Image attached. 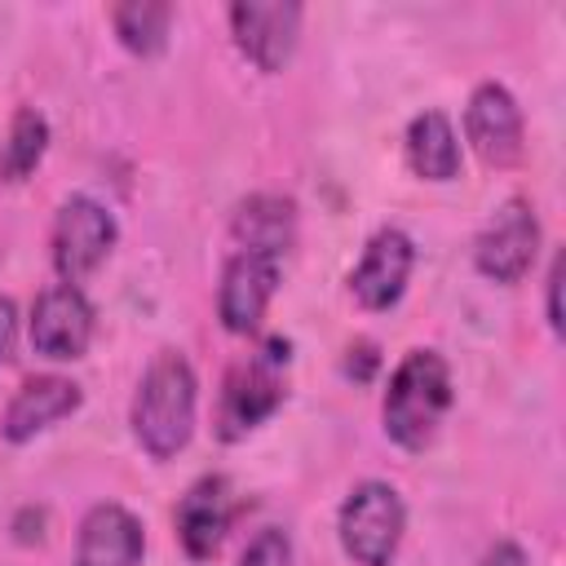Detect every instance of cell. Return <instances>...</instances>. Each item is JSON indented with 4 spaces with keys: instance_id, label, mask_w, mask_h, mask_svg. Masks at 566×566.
<instances>
[{
    "instance_id": "cell-17",
    "label": "cell",
    "mask_w": 566,
    "mask_h": 566,
    "mask_svg": "<svg viewBox=\"0 0 566 566\" xmlns=\"http://www.w3.org/2000/svg\"><path fill=\"white\" fill-rule=\"evenodd\" d=\"M44 150H49V119L35 106L13 111L9 133L0 142V177L4 181H27L40 168Z\"/></svg>"
},
{
    "instance_id": "cell-21",
    "label": "cell",
    "mask_w": 566,
    "mask_h": 566,
    "mask_svg": "<svg viewBox=\"0 0 566 566\" xmlns=\"http://www.w3.org/2000/svg\"><path fill=\"white\" fill-rule=\"evenodd\" d=\"M478 566H531V562H526V553H522L513 539H495V544L482 553Z\"/></svg>"
},
{
    "instance_id": "cell-9",
    "label": "cell",
    "mask_w": 566,
    "mask_h": 566,
    "mask_svg": "<svg viewBox=\"0 0 566 566\" xmlns=\"http://www.w3.org/2000/svg\"><path fill=\"white\" fill-rule=\"evenodd\" d=\"M279 287V256L265 252H234L221 270V292H217V314L221 327L234 336H248L261 327L265 305Z\"/></svg>"
},
{
    "instance_id": "cell-22",
    "label": "cell",
    "mask_w": 566,
    "mask_h": 566,
    "mask_svg": "<svg viewBox=\"0 0 566 566\" xmlns=\"http://www.w3.org/2000/svg\"><path fill=\"white\" fill-rule=\"evenodd\" d=\"M557 296H562V256H553V270H548V327L562 336V305H557Z\"/></svg>"
},
{
    "instance_id": "cell-11",
    "label": "cell",
    "mask_w": 566,
    "mask_h": 566,
    "mask_svg": "<svg viewBox=\"0 0 566 566\" xmlns=\"http://www.w3.org/2000/svg\"><path fill=\"white\" fill-rule=\"evenodd\" d=\"M464 133L482 164L509 168L522 159V111L504 84H478L464 106Z\"/></svg>"
},
{
    "instance_id": "cell-1",
    "label": "cell",
    "mask_w": 566,
    "mask_h": 566,
    "mask_svg": "<svg viewBox=\"0 0 566 566\" xmlns=\"http://www.w3.org/2000/svg\"><path fill=\"white\" fill-rule=\"evenodd\" d=\"M195 407H199L195 367L181 354L164 349L146 367L142 385L133 394V433H137L142 451L155 460H172L195 433Z\"/></svg>"
},
{
    "instance_id": "cell-14",
    "label": "cell",
    "mask_w": 566,
    "mask_h": 566,
    "mask_svg": "<svg viewBox=\"0 0 566 566\" xmlns=\"http://www.w3.org/2000/svg\"><path fill=\"white\" fill-rule=\"evenodd\" d=\"M146 535L124 504H93L80 522L75 566H142Z\"/></svg>"
},
{
    "instance_id": "cell-16",
    "label": "cell",
    "mask_w": 566,
    "mask_h": 566,
    "mask_svg": "<svg viewBox=\"0 0 566 566\" xmlns=\"http://www.w3.org/2000/svg\"><path fill=\"white\" fill-rule=\"evenodd\" d=\"M407 164L424 181H451L460 172V142L442 111H424L407 128Z\"/></svg>"
},
{
    "instance_id": "cell-2",
    "label": "cell",
    "mask_w": 566,
    "mask_h": 566,
    "mask_svg": "<svg viewBox=\"0 0 566 566\" xmlns=\"http://www.w3.org/2000/svg\"><path fill=\"white\" fill-rule=\"evenodd\" d=\"M451 407V367L438 349H411L385 389L380 420L385 438L398 442L402 451H424Z\"/></svg>"
},
{
    "instance_id": "cell-18",
    "label": "cell",
    "mask_w": 566,
    "mask_h": 566,
    "mask_svg": "<svg viewBox=\"0 0 566 566\" xmlns=\"http://www.w3.org/2000/svg\"><path fill=\"white\" fill-rule=\"evenodd\" d=\"M111 22H115V35H119V44H124L128 53L155 57V53H164V44H168L172 9L159 4V0H128V4H115Z\"/></svg>"
},
{
    "instance_id": "cell-8",
    "label": "cell",
    "mask_w": 566,
    "mask_h": 566,
    "mask_svg": "<svg viewBox=\"0 0 566 566\" xmlns=\"http://www.w3.org/2000/svg\"><path fill=\"white\" fill-rule=\"evenodd\" d=\"M93 340V305L80 287L71 283H57L49 292L35 296L31 305V345L40 358H53V363H66V358H80Z\"/></svg>"
},
{
    "instance_id": "cell-4",
    "label": "cell",
    "mask_w": 566,
    "mask_h": 566,
    "mask_svg": "<svg viewBox=\"0 0 566 566\" xmlns=\"http://www.w3.org/2000/svg\"><path fill=\"white\" fill-rule=\"evenodd\" d=\"M336 531H340V548L358 566H389L398 544H402V531H407L402 495L389 482H376V478L358 482L340 504Z\"/></svg>"
},
{
    "instance_id": "cell-20",
    "label": "cell",
    "mask_w": 566,
    "mask_h": 566,
    "mask_svg": "<svg viewBox=\"0 0 566 566\" xmlns=\"http://www.w3.org/2000/svg\"><path fill=\"white\" fill-rule=\"evenodd\" d=\"M18 358V305L0 296V363Z\"/></svg>"
},
{
    "instance_id": "cell-5",
    "label": "cell",
    "mask_w": 566,
    "mask_h": 566,
    "mask_svg": "<svg viewBox=\"0 0 566 566\" xmlns=\"http://www.w3.org/2000/svg\"><path fill=\"white\" fill-rule=\"evenodd\" d=\"M115 234H119L115 217L97 199L71 195L53 217V270H57V279L71 287L80 279H88L106 261V252L115 248Z\"/></svg>"
},
{
    "instance_id": "cell-15",
    "label": "cell",
    "mask_w": 566,
    "mask_h": 566,
    "mask_svg": "<svg viewBox=\"0 0 566 566\" xmlns=\"http://www.w3.org/2000/svg\"><path fill=\"white\" fill-rule=\"evenodd\" d=\"M239 252H265V256H283L292 234H296V208L283 195H252L234 208L230 221Z\"/></svg>"
},
{
    "instance_id": "cell-3",
    "label": "cell",
    "mask_w": 566,
    "mask_h": 566,
    "mask_svg": "<svg viewBox=\"0 0 566 566\" xmlns=\"http://www.w3.org/2000/svg\"><path fill=\"white\" fill-rule=\"evenodd\" d=\"M283 367H287V345L265 340L256 354H248L226 371L221 402H217V438L239 442L283 407V394H287Z\"/></svg>"
},
{
    "instance_id": "cell-10",
    "label": "cell",
    "mask_w": 566,
    "mask_h": 566,
    "mask_svg": "<svg viewBox=\"0 0 566 566\" xmlns=\"http://www.w3.org/2000/svg\"><path fill=\"white\" fill-rule=\"evenodd\" d=\"M411 265H416V243L398 226H385L367 239L363 261L349 274V292L358 296L363 310H389L407 292Z\"/></svg>"
},
{
    "instance_id": "cell-12",
    "label": "cell",
    "mask_w": 566,
    "mask_h": 566,
    "mask_svg": "<svg viewBox=\"0 0 566 566\" xmlns=\"http://www.w3.org/2000/svg\"><path fill=\"white\" fill-rule=\"evenodd\" d=\"M230 522H234V491H230V482L221 473L199 478L181 495V504H177V539H181L186 557L208 562L221 548Z\"/></svg>"
},
{
    "instance_id": "cell-19",
    "label": "cell",
    "mask_w": 566,
    "mask_h": 566,
    "mask_svg": "<svg viewBox=\"0 0 566 566\" xmlns=\"http://www.w3.org/2000/svg\"><path fill=\"white\" fill-rule=\"evenodd\" d=\"M239 566H292V539H287V531H279V526L256 531L252 544L243 548Z\"/></svg>"
},
{
    "instance_id": "cell-13",
    "label": "cell",
    "mask_w": 566,
    "mask_h": 566,
    "mask_svg": "<svg viewBox=\"0 0 566 566\" xmlns=\"http://www.w3.org/2000/svg\"><path fill=\"white\" fill-rule=\"evenodd\" d=\"M80 398H84L80 385L66 380V376H31L9 398V407L0 416V438L4 442H31L35 433H44L57 420H66L80 407Z\"/></svg>"
},
{
    "instance_id": "cell-6",
    "label": "cell",
    "mask_w": 566,
    "mask_h": 566,
    "mask_svg": "<svg viewBox=\"0 0 566 566\" xmlns=\"http://www.w3.org/2000/svg\"><path fill=\"white\" fill-rule=\"evenodd\" d=\"M301 18L305 13L296 0H239L230 9V31H234V44L243 49V57L274 75L296 53Z\"/></svg>"
},
{
    "instance_id": "cell-7",
    "label": "cell",
    "mask_w": 566,
    "mask_h": 566,
    "mask_svg": "<svg viewBox=\"0 0 566 566\" xmlns=\"http://www.w3.org/2000/svg\"><path fill=\"white\" fill-rule=\"evenodd\" d=\"M535 252H539V221H535V208L526 199H509L495 208V217L486 221V230L478 234V248H473V261L486 279L495 283H517L531 265H535Z\"/></svg>"
}]
</instances>
